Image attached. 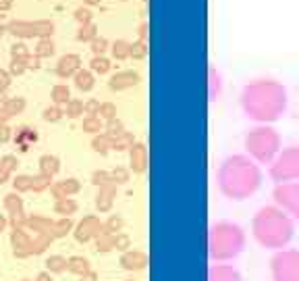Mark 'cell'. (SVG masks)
<instances>
[{"label":"cell","instance_id":"obj_1","mask_svg":"<svg viewBox=\"0 0 299 281\" xmlns=\"http://www.w3.org/2000/svg\"><path fill=\"white\" fill-rule=\"evenodd\" d=\"M241 107L250 119L260 123L278 121L287 109V90L274 79H256L241 92Z\"/></svg>","mask_w":299,"mask_h":281},{"label":"cell","instance_id":"obj_2","mask_svg":"<svg viewBox=\"0 0 299 281\" xmlns=\"http://www.w3.org/2000/svg\"><path fill=\"white\" fill-rule=\"evenodd\" d=\"M262 183V173L258 165L243 154H233L218 169V188L231 200L250 198Z\"/></svg>","mask_w":299,"mask_h":281},{"label":"cell","instance_id":"obj_3","mask_svg":"<svg viewBox=\"0 0 299 281\" xmlns=\"http://www.w3.org/2000/svg\"><path fill=\"white\" fill-rule=\"evenodd\" d=\"M252 229L264 248H283L293 238V221L278 206H264L256 213Z\"/></svg>","mask_w":299,"mask_h":281},{"label":"cell","instance_id":"obj_4","mask_svg":"<svg viewBox=\"0 0 299 281\" xmlns=\"http://www.w3.org/2000/svg\"><path fill=\"white\" fill-rule=\"evenodd\" d=\"M245 236L243 229L235 223L220 221L210 227L208 236V252L212 260H228L243 252Z\"/></svg>","mask_w":299,"mask_h":281},{"label":"cell","instance_id":"obj_5","mask_svg":"<svg viewBox=\"0 0 299 281\" xmlns=\"http://www.w3.org/2000/svg\"><path fill=\"white\" fill-rule=\"evenodd\" d=\"M245 150L258 163H270L280 150V135L276 133V129L268 125L254 127L245 135Z\"/></svg>","mask_w":299,"mask_h":281},{"label":"cell","instance_id":"obj_6","mask_svg":"<svg viewBox=\"0 0 299 281\" xmlns=\"http://www.w3.org/2000/svg\"><path fill=\"white\" fill-rule=\"evenodd\" d=\"M270 177L276 183L299 179V146H291L278 154V159L270 167Z\"/></svg>","mask_w":299,"mask_h":281},{"label":"cell","instance_id":"obj_7","mask_svg":"<svg viewBox=\"0 0 299 281\" xmlns=\"http://www.w3.org/2000/svg\"><path fill=\"white\" fill-rule=\"evenodd\" d=\"M274 281H299V250L276 252L270 260Z\"/></svg>","mask_w":299,"mask_h":281},{"label":"cell","instance_id":"obj_8","mask_svg":"<svg viewBox=\"0 0 299 281\" xmlns=\"http://www.w3.org/2000/svg\"><path fill=\"white\" fill-rule=\"evenodd\" d=\"M7 27H9V33H13L15 38H21V40L52 38V33H54V23L48 21V19H40V21H11Z\"/></svg>","mask_w":299,"mask_h":281},{"label":"cell","instance_id":"obj_9","mask_svg":"<svg viewBox=\"0 0 299 281\" xmlns=\"http://www.w3.org/2000/svg\"><path fill=\"white\" fill-rule=\"evenodd\" d=\"M272 198L299 221V183H278L272 192Z\"/></svg>","mask_w":299,"mask_h":281},{"label":"cell","instance_id":"obj_10","mask_svg":"<svg viewBox=\"0 0 299 281\" xmlns=\"http://www.w3.org/2000/svg\"><path fill=\"white\" fill-rule=\"evenodd\" d=\"M102 231H104V225H102L96 217H85V219L77 225L75 238H77V242H90L92 238H98Z\"/></svg>","mask_w":299,"mask_h":281},{"label":"cell","instance_id":"obj_11","mask_svg":"<svg viewBox=\"0 0 299 281\" xmlns=\"http://www.w3.org/2000/svg\"><path fill=\"white\" fill-rule=\"evenodd\" d=\"M139 81H142V77H139L137 71H118L110 77L108 85L112 92H123V90H129V87L137 85Z\"/></svg>","mask_w":299,"mask_h":281},{"label":"cell","instance_id":"obj_12","mask_svg":"<svg viewBox=\"0 0 299 281\" xmlns=\"http://www.w3.org/2000/svg\"><path fill=\"white\" fill-rule=\"evenodd\" d=\"M79 69H81V57L79 55H65L56 63V75L63 79H69V77H73Z\"/></svg>","mask_w":299,"mask_h":281},{"label":"cell","instance_id":"obj_13","mask_svg":"<svg viewBox=\"0 0 299 281\" xmlns=\"http://www.w3.org/2000/svg\"><path fill=\"white\" fill-rule=\"evenodd\" d=\"M129 161H131L133 173H144L148 169V148H146V144L135 142L129 148Z\"/></svg>","mask_w":299,"mask_h":281},{"label":"cell","instance_id":"obj_14","mask_svg":"<svg viewBox=\"0 0 299 281\" xmlns=\"http://www.w3.org/2000/svg\"><path fill=\"white\" fill-rule=\"evenodd\" d=\"M5 208L11 213V217H13V225H15V227L25 225V217H23V200H21L19 194H7V196H5Z\"/></svg>","mask_w":299,"mask_h":281},{"label":"cell","instance_id":"obj_15","mask_svg":"<svg viewBox=\"0 0 299 281\" xmlns=\"http://www.w3.org/2000/svg\"><path fill=\"white\" fill-rule=\"evenodd\" d=\"M79 190H81V183L77 179H73V177L71 179H65V181H58V183H52V188H50L52 196H54L56 200L73 196V194H77Z\"/></svg>","mask_w":299,"mask_h":281},{"label":"cell","instance_id":"obj_16","mask_svg":"<svg viewBox=\"0 0 299 281\" xmlns=\"http://www.w3.org/2000/svg\"><path fill=\"white\" fill-rule=\"evenodd\" d=\"M13 248H15V256L31 254V240L21 227H15V231H13Z\"/></svg>","mask_w":299,"mask_h":281},{"label":"cell","instance_id":"obj_17","mask_svg":"<svg viewBox=\"0 0 299 281\" xmlns=\"http://www.w3.org/2000/svg\"><path fill=\"white\" fill-rule=\"evenodd\" d=\"M38 142V131L33 129V127H19L17 129V133H15V144L19 146V150L21 152H27L29 150V146L31 144H36Z\"/></svg>","mask_w":299,"mask_h":281},{"label":"cell","instance_id":"obj_18","mask_svg":"<svg viewBox=\"0 0 299 281\" xmlns=\"http://www.w3.org/2000/svg\"><path fill=\"white\" fill-rule=\"evenodd\" d=\"M208 281H241V277L233 267L214 265L208 273Z\"/></svg>","mask_w":299,"mask_h":281},{"label":"cell","instance_id":"obj_19","mask_svg":"<svg viewBox=\"0 0 299 281\" xmlns=\"http://www.w3.org/2000/svg\"><path fill=\"white\" fill-rule=\"evenodd\" d=\"M121 265L125 267L127 271H139V269H144V267L148 265V256H146L144 252H137V250H133V252L123 254V258H121Z\"/></svg>","mask_w":299,"mask_h":281},{"label":"cell","instance_id":"obj_20","mask_svg":"<svg viewBox=\"0 0 299 281\" xmlns=\"http://www.w3.org/2000/svg\"><path fill=\"white\" fill-rule=\"evenodd\" d=\"M114 192H116V183H108V185H102L98 192V198H96V206L102 210H108L112 206V198H114Z\"/></svg>","mask_w":299,"mask_h":281},{"label":"cell","instance_id":"obj_21","mask_svg":"<svg viewBox=\"0 0 299 281\" xmlns=\"http://www.w3.org/2000/svg\"><path fill=\"white\" fill-rule=\"evenodd\" d=\"M40 173L48 175V177H54V175L61 171V161L56 159L54 154H44L40 156Z\"/></svg>","mask_w":299,"mask_h":281},{"label":"cell","instance_id":"obj_22","mask_svg":"<svg viewBox=\"0 0 299 281\" xmlns=\"http://www.w3.org/2000/svg\"><path fill=\"white\" fill-rule=\"evenodd\" d=\"M73 81H75V87H77L79 92H90L92 87L96 85L94 73L92 71H85V69H79V71L73 75Z\"/></svg>","mask_w":299,"mask_h":281},{"label":"cell","instance_id":"obj_23","mask_svg":"<svg viewBox=\"0 0 299 281\" xmlns=\"http://www.w3.org/2000/svg\"><path fill=\"white\" fill-rule=\"evenodd\" d=\"M54 42H52V38H40L36 48H33V55H36L38 59H50L52 55H54Z\"/></svg>","mask_w":299,"mask_h":281},{"label":"cell","instance_id":"obj_24","mask_svg":"<svg viewBox=\"0 0 299 281\" xmlns=\"http://www.w3.org/2000/svg\"><path fill=\"white\" fill-rule=\"evenodd\" d=\"M3 109L9 117H15V115H21L25 111V98L21 96H15V98H9L3 102Z\"/></svg>","mask_w":299,"mask_h":281},{"label":"cell","instance_id":"obj_25","mask_svg":"<svg viewBox=\"0 0 299 281\" xmlns=\"http://www.w3.org/2000/svg\"><path fill=\"white\" fill-rule=\"evenodd\" d=\"M67 271H71L75 275H85L90 271V262H87V258H83V256H71L67 260Z\"/></svg>","mask_w":299,"mask_h":281},{"label":"cell","instance_id":"obj_26","mask_svg":"<svg viewBox=\"0 0 299 281\" xmlns=\"http://www.w3.org/2000/svg\"><path fill=\"white\" fill-rule=\"evenodd\" d=\"M112 142H114V139H112L108 133H98V135H94V139H92V148H94L98 154H108V150L112 148Z\"/></svg>","mask_w":299,"mask_h":281},{"label":"cell","instance_id":"obj_27","mask_svg":"<svg viewBox=\"0 0 299 281\" xmlns=\"http://www.w3.org/2000/svg\"><path fill=\"white\" fill-rule=\"evenodd\" d=\"M110 52L116 61H125L131 57V44L127 40H116L112 46H110Z\"/></svg>","mask_w":299,"mask_h":281},{"label":"cell","instance_id":"obj_28","mask_svg":"<svg viewBox=\"0 0 299 281\" xmlns=\"http://www.w3.org/2000/svg\"><path fill=\"white\" fill-rule=\"evenodd\" d=\"M75 210H77V202H75L73 198H61V200H56V204H54V213L61 215V217L73 215Z\"/></svg>","mask_w":299,"mask_h":281},{"label":"cell","instance_id":"obj_29","mask_svg":"<svg viewBox=\"0 0 299 281\" xmlns=\"http://www.w3.org/2000/svg\"><path fill=\"white\" fill-rule=\"evenodd\" d=\"M50 98H52V102L61 107V104H67L69 100H71V90H69V87H67L65 83H58V85L52 87Z\"/></svg>","mask_w":299,"mask_h":281},{"label":"cell","instance_id":"obj_30","mask_svg":"<svg viewBox=\"0 0 299 281\" xmlns=\"http://www.w3.org/2000/svg\"><path fill=\"white\" fill-rule=\"evenodd\" d=\"M98 38V27L94 23H87V25H81L79 31H77V40L79 42H94Z\"/></svg>","mask_w":299,"mask_h":281},{"label":"cell","instance_id":"obj_31","mask_svg":"<svg viewBox=\"0 0 299 281\" xmlns=\"http://www.w3.org/2000/svg\"><path fill=\"white\" fill-rule=\"evenodd\" d=\"M90 67H92V71L94 73H98V75H106L108 71H110V61L106 59V57H94L92 61H90Z\"/></svg>","mask_w":299,"mask_h":281},{"label":"cell","instance_id":"obj_32","mask_svg":"<svg viewBox=\"0 0 299 281\" xmlns=\"http://www.w3.org/2000/svg\"><path fill=\"white\" fill-rule=\"evenodd\" d=\"M48 188H52V177H48V175H44V173L31 175V190L33 192H44Z\"/></svg>","mask_w":299,"mask_h":281},{"label":"cell","instance_id":"obj_33","mask_svg":"<svg viewBox=\"0 0 299 281\" xmlns=\"http://www.w3.org/2000/svg\"><path fill=\"white\" fill-rule=\"evenodd\" d=\"M65 115L69 117V119H77V117H81L83 115V102L81 100H77V98H71L67 104H65Z\"/></svg>","mask_w":299,"mask_h":281},{"label":"cell","instance_id":"obj_34","mask_svg":"<svg viewBox=\"0 0 299 281\" xmlns=\"http://www.w3.org/2000/svg\"><path fill=\"white\" fill-rule=\"evenodd\" d=\"M65 117V111L58 107V104H52V107H46L44 109V113H42V119L46 121V123H56V121H61Z\"/></svg>","mask_w":299,"mask_h":281},{"label":"cell","instance_id":"obj_35","mask_svg":"<svg viewBox=\"0 0 299 281\" xmlns=\"http://www.w3.org/2000/svg\"><path fill=\"white\" fill-rule=\"evenodd\" d=\"M81 127H83L85 133L98 135V133L102 131V119H100V117H85L83 123H81Z\"/></svg>","mask_w":299,"mask_h":281},{"label":"cell","instance_id":"obj_36","mask_svg":"<svg viewBox=\"0 0 299 281\" xmlns=\"http://www.w3.org/2000/svg\"><path fill=\"white\" fill-rule=\"evenodd\" d=\"M46 269H48V273H63V271H67V258H63V256H48Z\"/></svg>","mask_w":299,"mask_h":281},{"label":"cell","instance_id":"obj_37","mask_svg":"<svg viewBox=\"0 0 299 281\" xmlns=\"http://www.w3.org/2000/svg\"><path fill=\"white\" fill-rule=\"evenodd\" d=\"M15 192H31V175H17L13 179Z\"/></svg>","mask_w":299,"mask_h":281},{"label":"cell","instance_id":"obj_38","mask_svg":"<svg viewBox=\"0 0 299 281\" xmlns=\"http://www.w3.org/2000/svg\"><path fill=\"white\" fill-rule=\"evenodd\" d=\"M146 55H148V44H146V40H137V42L131 44V57H133L135 61L146 59Z\"/></svg>","mask_w":299,"mask_h":281},{"label":"cell","instance_id":"obj_39","mask_svg":"<svg viewBox=\"0 0 299 281\" xmlns=\"http://www.w3.org/2000/svg\"><path fill=\"white\" fill-rule=\"evenodd\" d=\"M135 144V139H133V135L129 133V131H125L121 137H116L114 142H112V148L114 150H125V148H131Z\"/></svg>","mask_w":299,"mask_h":281},{"label":"cell","instance_id":"obj_40","mask_svg":"<svg viewBox=\"0 0 299 281\" xmlns=\"http://www.w3.org/2000/svg\"><path fill=\"white\" fill-rule=\"evenodd\" d=\"M73 17H75V21H77L79 25L94 23V21H92V19H94V15H92V11H90V9H83V7H79V9H75Z\"/></svg>","mask_w":299,"mask_h":281},{"label":"cell","instance_id":"obj_41","mask_svg":"<svg viewBox=\"0 0 299 281\" xmlns=\"http://www.w3.org/2000/svg\"><path fill=\"white\" fill-rule=\"evenodd\" d=\"M100 119H106V121H112V119H116V107L112 102H102L100 104Z\"/></svg>","mask_w":299,"mask_h":281},{"label":"cell","instance_id":"obj_42","mask_svg":"<svg viewBox=\"0 0 299 281\" xmlns=\"http://www.w3.org/2000/svg\"><path fill=\"white\" fill-rule=\"evenodd\" d=\"M31 55L29 48L23 44V42H15L11 46V59H27Z\"/></svg>","mask_w":299,"mask_h":281},{"label":"cell","instance_id":"obj_43","mask_svg":"<svg viewBox=\"0 0 299 281\" xmlns=\"http://www.w3.org/2000/svg\"><path fill=\"white\" fill-rule=\"evenodd\" d=\"M27 71V65H25V59H11V67H9V73L15 77H19Z\"/></svg>","mask_w":299,"mask_h":281},{"label":"cell","instance_id":"obj_44","mask_svg":"<svg viewBox=\"0 0 299 281\" xmlns=\"http://www.w3.org/2000/svg\"><path fill=\"white\" fill-rule=\"evenodd\" d=\"M106 133L112 139H116V137H121L123 133H125V127H123V123L118 119H112V121H108V125H106Z\"/></svg>","mask_w":299,"mask_h":281},{"label":"cell","instance_id":"obj_45","mask_svg":"<svg viewBox=\"0 0 299 281\" xmlns=\"http://www.w3.org/2000/svg\"><path fill=\"white\" fill-rule=\"evenodd\" d=\"M92 181H94L98 188L108 185V183H114V181H112V175H110V173H106V171H96V173L92 175Z\"/></svg>","mask_w":299,"mask_h":281},{"label":"cell","instance_id":"obj_46","mask_svg":"<svg viewBox=\"0 0 299 281\" xmlns=\"http://www.w3.org/2000/svg\"><path fill=\"white\" fill-rule=\"evenodd\" d=\"M108 40L106 38H96L92 42V52H94V57H104V52L108 50Z\"/></svg>","mask_w":299,"mask_h":281},{"label":"cell","instance_id":"obj_47","mask_svg":"<svg viewBox=\"0 0 299 281\" xmlns=\"http://www.w3.org/2000/svg\"><path fill=\"white\" fill-rule=\"evenodd\" d=\"M218 87H220V83H218V73L214 71V67H210V100H216Z\"/></svg>","mask_w":299,"mask_h":281},{"label":"cell","instance_id":"obj_48","mask_svg":"<svg viewBox=\"0 0 299 281\" xmlns=\"http://www.w3.org/2000/svg\"><path fill=\"white\" fill-rule=\"evenodd\" d=\"M71 227H73L71 219H67V217H63V219H61L58 223H54V236H56V238H61V236L69 233V231H71Z\"/></svg>","mask_w":299,"mask_h":281},{"label":"cell","instance_id":"obj_49","mask_svg":"<svg viewBox=\"0 0 299 281\" xmlns=\"http://www.w3.org/2000/svg\"><path fill=\"white\" fill-rule=\"evenodd\" d=\"M83 113H85L87 117H98V113H100V102H98L96 98H90V100L83 104Z\"/></svg>","mask_w":299,"mask_h":281},{"label":"cell","instance_id":"obj_50","mask_svg":"<svg viewBox=\"0 0 299 281\" xmlns=\"http://www.w3.org/2000/svg\"><path fill=\"white\" fill-rule=\"evenodd\" d=\"M110 175H112V181H114V183H125V181H129V171H127V169L116 167Z\"/></svg>","mask_w":299,"mask_h":281},{"label":"cell","instance_id":"obj_51","mask_svg":"<svg viewBox=\"0 0 299 281\" xmlns=\"http://www.w3.org/2000/svg\"><path fill=\"white\" fill-rule=\"evenodd\" d=\"M11 79H13V75L9 71H5V69H0V94H5L11 87Z\"/></svg>","mask_w":299,"mask_h":281},{"label":"cell","instance_id":"obj_52","mask_svg":"<svg viewBox=\"0 0 299 281\" xmlns=\"http://www.w3.org/2000/svg\"><path fill=\"white\" fill-rule=\"evenodd\" d=\"M11 137H13V129L7 125V123L5 125H0V144H7Z\"/></svg>","mask_w":299,"mask_h":281},{"label":"cell","instance_id":"obj_53","mask_svg":"<svg viewBox=\"0 0 299 281\" xmlns=\"http://www.w3.org/2000/svg\"><path fill=\"white\" fill-rule=\"evenodd\" d=\"M40 61H42V59H38L36 55H29V57L25 59V65H27V69H40Z\"/></svg>","mask_w":299,"mask_h":281},{"label":"cell","instance_id":"obj_54","mask_svg":"<svg viewBox=\"0 0 299 281\" xmlns=\"http://www.w3.org/2000/svg\"><path fill=\"white\" fill-rule=\"evenodd\" d=\"M127 246H129L127 236H116L114 238V248H127Z\"/></svg>","mask_w":299,"mask_h":281},{"label":"cell","instance_id":"obj_55","mask_svg":"<svg viewBox=\"0 0 299 281\" xmlns=\"http://www.w3.org/2000/svg\"><path fill=\"white\" fill-rule=\"evenodd\" d=\"M15 0H0V13H7L11 7H13Z\"/></svg>","mask_w":299,"mask_h":281},{"label":"cell","instance_id":"obj_56","mask_svg":"<svg viewBox=\"0 0 299 281\" xmlns=\"http://www.w3.org/2000/svg\"><path fill=\"white\" fill-rule=\"evenodd\" d=\"M137 33H139V40H146V36H148V23H142V25H139Z\"/></svg>","mask_w":299,"mask_h":281},{"label":"cell","instance_id":"obj_57","mask_svg":"<svg viewBox=\"0 0 299 281\" xmlns=\"http://www.w3.org/2000/svg\"><path fill=\"white\" fill-rule=\"evenodd\" d=\"M81 281H96V273H92V271H87L85 275H81Z\"/></svg>","mask_w":299,"mask_h":281},{"label":"cell","instance_id":"obj_58","mask_svg":"<svg viewBox=\"0 0 299 281\" xmlns=\"http://www.w3.org/2000/svg\"><path fill=\"white\" fill-rule=\"evenodd\" d=\"M36 281H52V275H50L48 271H44V273H40V275H38V279H36Z\"/></svg>","mask_w":299,"mask_h":281},{"label":"cell","instance_id":"obj_59","mask_svg":"<svg viewBox=\"0 0 299 281\" xmlns=\"http://www.w3.org/2000/svg\"><path fill=\"white\" fill-rule=\"evenodd\" d=\"M9 119H11V117L5 113V109H3V107H0V125H5V123H7Z\"/></svg>","mask_w":299,"mask_h":281},{"label":"cell","instance_id":"obj_60","mask_svg":"<svg viewBox=\"0 0 299 281\" xmlns=\"http://www.w3.org/2000/svg\"><path fill=\"white\" fill-rule=\"evenodd\" d=\"M7 225H9V221H7V217H5V215H0V233H3V231L7 229Z\"/></svg>","mask_w":299,"mask_h":281},{"label":"cell","instance_id":"obj_61","mask_svg":"<svg viewBox=\"0 0 299 281\" xmlns=\"http://www.w3.org/2000/svg\"><path fill=\"white\" fill-rule=\"evenodd\" d=\"M5 33H9V27H7V23H3V21H0V38H3Z\"/></svg>","mask_w":299,"mask_h":281},{"label":"cell","instance_id":"obj_62","mask_svg":"<svg viewBox=\"0 0 299 281\" xmlns=\"http://www.w3.org/2000/svg\"><path fill=\"white\" fill-rule=\"evenodd\" d=\"M83 3H85V5H90V7H94V5H100L102 0H83Z\"/></svg>","mask_w":299,"mask_h":281},{"label":"cell","instance_id":"obj_63","mask_svg":"<svg viewBox=\"0 0 299 281\" xmlns=\"http://www.w3.org/2000/svg\"><path fill=\"white\" fill-rule=\"evenodd\" d=\"M23 281H27V279H23Z\"/></svg>","mask_w":299,"mask_h":281}]
</instances>
